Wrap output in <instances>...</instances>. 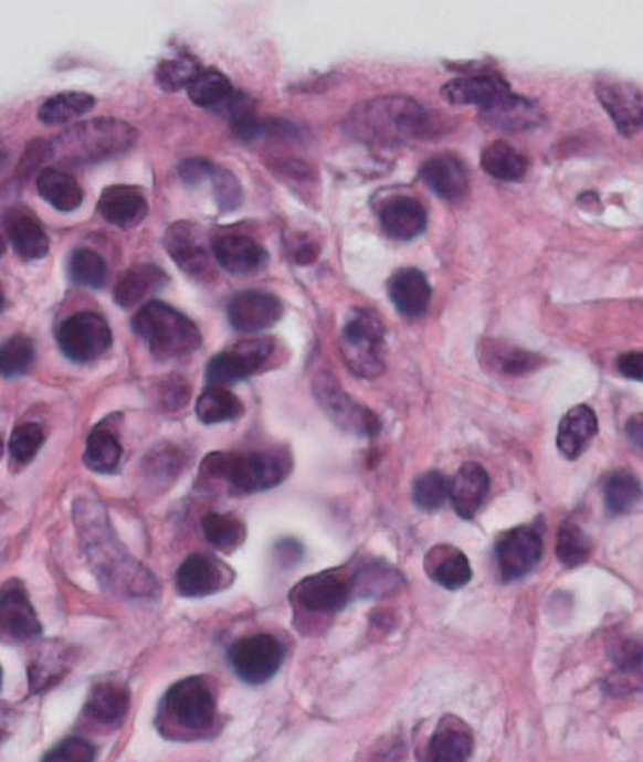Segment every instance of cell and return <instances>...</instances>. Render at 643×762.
I'll return each instance as SVG.
<instances>
[{"mask_svg":"<svg viewBox=\"0 0 643 762\" xmlns=\"http://www.w3.org/2000/svg\"><path fill=\"white\" fill-rule=\"evenodd\" d=\"M442 114L409 97H380L355 106L345 118L347 134L375 147H399L443 134Z\"/></svg>","mask_w":643,"mask_h":762,"instance_id":"6da1fadb","label":"cell"},{"mask_svg":"<svg viewBox=\"0 0 643 762\" xmlns=\"http://www.w3.org/2000/svg\"><path fill=\"white\" fill-rule=\"evenodd\" d=\"M289 470V458L277 453H210L202 461L201 478L222 481L233 494H256L280 486Z\"/></svg>","mask_w":643,"mask_h":762,"instance_id":"7a4b0ae2","label":"cell"},{"mask_svg":"<svg viewBox=\"0 0 643 762\" xmlns=\"http://www.w3.org/2000/svg\"><path fill=\"white\" fill-rule=\"evenodd\" d=\"M137 141L134 127L120 120H91L67 129L53 145L51 157L66 165H91L106 158L118 157Z\"/></svg>","mask_w":643,"mask_h":762,"instance_id":"3957f363","label":"cell"},{"mask_svg":"<svg viewBox=\"0 0 643 762\" xmlns=\"http://www.w3.org/2000/svg\"><path fill=\"white\" fill-rule=\"evenodd\" d=\"M134 329L158 360L183 359L201 347L197 324L160 300H150L135 315Z\"/></svg>","mask_w":643,"mask_h":762,"instance_id":"277c9868","label":"cell"},{"mask_svg":"<svg viewBox=\"0 0 643 762\" xmlns=\"http://www.w3.org/2000/svg\"><path fill=\"white\" fill-rule=\"evenodd\" d=\"M386 328L376 313L368 308L352 310L341 334V354L352 374L375 380L382 374Z\"/></svg>","mask_w":643,"mask_h":762,"instance_id":"5b68a950","label":"cell"},{"mask_svg":"<svg viewBox=\"0 0 643 762\" xmlns=\"http://www.w3.org/2000/svg\"><path fill=\"white\" fill-rule=\"evenodd\" d=\"M165 710L173 724L186 732H209L217 722V696L199 676L173 684L165 697Z\"/></svg>","mask_w":643,"mask_h":762,"instance_id":"8992f818","label":"cell"},{"mask_svg":"<svg viewBox=\"0 0 643 762\" xmlns=\"http://www.w3.org/2000/svg\"><path fill=\"white\" fill-rule=\"evenodd\" d=\"M315 396L326 416L349 434L375 437L382 430V422L375 412L357 403L331 374L316 378Z\"/></svg>","mask_w":643,"mask_h":762,"instance_id":"52a82bcc","label":"cell"},{"mask_svg":"<svg viewBox=\"0 0 643 762\" xmlns=\"http://www.w3.org/2000/svg\"><path fill=\"white\" fill-rule=\"evenodd\" d=\"M56 341L64 357L85 364L103 357L113 345V331L108 321L97 313H77L62 321Z\"/></svg>","mask_w":643,"mask_h":762,"instance_id":"ba28073f","label":"cell"},{"mask_svg":"<svg viewBox=\"0 0 643 762\" xmlns=\"http://www.w3.org/2000/svg\"><path fill=\"white\" fill-rule=\"evenodd\" d=\"M284 645L268 634L238 639L228 653L233 673L251 686H261L272 680L284 663Z\"/></svg>","mask_w":643,"mask_h":762,"instance_id":"9c48e42d","label":"cell"},{"mask_svg":"<svg viewBox=\"0 0 643 762\" xmlns=\"http://www.w3.org/2000/svg\"><path fill=\"white\" fill-rule=\"evenodd\" d=\"M274 351V341L270 337H256L233 345L228 351L218 352L207 368V380L210 385H232L261 370L262 364Z\"/></svg>","mask_w":643,"mask_h":762,"instance_id":"30bf717a","label":"cell"},{"mask_svg":"<svg viewBox=\"0 0 643 762\" xmlns=\"http://www.w3.org/2000/svg\"><path fill=\"white\" fill-rule=\"evenodd\" d=\"M352 580L336 570L308 575L292 591V599L305 611L320 614L341 613L352 597Z\"/></svg>","mask_w":643,"mask_h":762,"instance_id":"8fae6325","label":"cell"},{"mask_svg":"<svg viewBox=\"0 0 643 762\" xmlns=\"http://www.w3.org/2000/svg\"><path fill=\"white\" fill-rule=\"evenodd\" d=\"M204 233L191 222H176L165 233V247L188 276L207 282L214 276Z\"/></svg>","mask_w":643,"mask_h":762,"instance_id":"7c38bea8","label":"cell"},{"mask_svg":"<svg viewBox=\"0 0 643 762\" xmlns=\"http://www.w3.org/2000/svg\"><path fill=\"white\" fill-rule=\"evenodd\" d=\"M43 632L28 591L18 580L0 590V639L4 643H23L35 639Z\"/></svg>","mask_w":643,"mask_h":762,"instance_id":"4fadbf2b","label":"cell"},{"mask_svg":"<svg viewBox=\"0 0 643 762\" xmlns=\"http://www.w3.org/2000/svg\"><path fill=\"white\" fill-rule=\"evenodd\" d=\"M544 551V541L538 530L530 526H518L509 530L497 543V564L505 580H518L536 569Z\"/></svg>","mask_w":643,"mask_h":762,"instance_id":"5bb4252c","label":"cell"},{"mask_svg":"<svg viewBox=\"0 0 643 762\" xmlns=\"http://www.w3.org/2000/svg\"><path fill=\"white\" fill-rule=\"evenodd\" d=\"M599 103L603 105L614 126L626 137L643 127V93L624 82H599L595 85Z\"/></svg>","mask_w":643,"mask_h":762,"instance_id":"9a60e30c","label":"cell"},{"mask_svg":"<svg viewBox=\"0 0 643 762\" xmlns=\"http://www.w3.org/2000/svg\"><path fill=\"white\" fill-rule=\"evenodd\" d=\"M284 315V305L276 295L264 292H241L228 305V318L238 331H264Z\"/></svg>","mask_w":643,"mask_h":762,"instance_id":"2e32d148","label":"cell"},{"mask_svg":"<svg viewBox=\"0 0 643 762\" xmlns=\"http://www.w3.org/2000/svg\"><path fill=\"white\" fill-rule=\"evenodd\" d=\"M443 97L451 105H472L482 108V113L502 105L505 98L513 95L509 85L497 75H468L458 77L443 87Z\"/></svg>","mask_w":643,"mask_h":762,"instance_id":"e0dca14e","label":"cell"},{"mask_svg":"<svg viewBox=\"0 0 643 762\" xmlns=\"http://www.w3.org/2000/svg\"><path fill=\"white\" fill-rule=\"evenodd\" d=\"M474 751V735L461 718L443 717L435 726L420 762H468Z\"/></svg>","mask_w":643,"mask_h":762,"instance_id":"ac0fdd59","label":"cell"},{"mask_svg":"<svg viewBox=\"0 0 643 762\" xmlns=\"http://www.w3.org/2000/svg\"><path fill=\"white\" fill-rule=\"evenodd\" d=\"M380 224L388 237L397 241L417 240L426 232L428 214L422 202L399 194L383 202L380 209Z\"/></svg>","mask_w":643,"mask_h":762,"instance_id":"d6986e66","label":"cell"},{"mask_svg":"<svg viewBox=\"0 0 643 762\" xmlns=\"http://www.w3.org/2000/svg\"><path fill=\"white\" fill-rule=\"evenodd\" d=\"M420 178L438 197L456 201L468 191V170L461 158L450 152L435 155L420 168Z\"/></svg>","mask_w":643,"mask_h":762,"instance_id":"ffe728a7","label":"cell"},{"mask_svg":"<svg viewBox=\"0 0 643 762\" xmlns=\"http://www.w3.org/2000/svg\"><path fill=\"white\" fill-rule=\"evenodd\" d=\"M98 212L108 224L122 227V230H129V227L141 224L145 220L147 212H149V202L139 188L110 186L103 191L101 199H98Z\"/></svg>","mask_w":643,"mask_h":762,"instance_id":"44dd1931","label":"cell"},{"mask_svg":"<svg viewBox=\"0 0 643 762\" xmlns=\"http://www.w3.org/2000/svg\"><path fill=\"white\" fill-rule=\"evenodd\" d=\"M214 261L233 276H249L262 268L266 262V251L249 235H224L212 243Z\"/></svg>","mask_w":643,"mask_h":762,"instance_id":"7402d4cb","label":"cell"},{"mask_svg":"<svg viewBox=\"0 0 643 762\" xmlns=\"http://www.w3.org/2000/svg\"><path fill=\"white\" fill-rule=\"evenodd\" d=\"M8 237L14 245L15 253L22 256L23 261H41L49 254V235L45 227L31 210L23 207L8 210L7 218Z\"/></svg>","mask_w":643,"mask_h":762,"instance_id":"603a6c76","label":"cell"},{"mask_svg":"<svg viewBox=\"0 0 643 762\" xmlns=\"http://www.w3.org/2000/svg\"><path fill=\"white\" fill-rule=\"evenodd\" d=\"M176 585L183 597H207L225 585L224 564L209 554H191L176 574Z\"/></svg>","mask_w":643,"mask_h":762,"instance_id":"cb8c5ba5","label":"cell"},{"mask_svg":"<svg viewBox=\"0 0 643 762\" xmlns=\"http://www.w3.org/2000/svg\"><path fill=\"white\" fill-rule=\"evenodd\" d=\"M489 495V476L487 472L476 463L464 464L456 472L455 478L450 481L451 505L456 515L464 520H472L478 515L479 508L486 502Z\"/></svg>","mask_w":643,"mask_h":762,"instance_id":"d4e9b609","label":"cell"},{"mask_svg":"<svg viewBox=\"0 0 643 762\" xmlns=\"http://www.w3.org/2000/svg\"><path fill=\"white\" fill-rule=\"evenodd\" d=\"M389 297L401 315L420 318L430 308L432 287L420 269L403 268L389 279Z\"/></svg>","mask_w":643,"mask_h":762,"instance_id":"484cf974","label":"cell"},{"mask_svg":"<svg viewBox=\"0 0 643 762\" xmlns=\"http://www.w3.org/2000/svg\"><path fill=\"white\" fill-rule=\"evenodd\" d=\"M424 570L432 582L445 590H461L472 580L471 562L453 546H435L424 559Z\"/></svg>","mask_w":643,"mask_h":762,"instance_id":"4316f807","label":"cell"},{"mask_svg":"<svg viewBox=\"0 0 643 762\" xmlns=\"http://www.w3.org/2000/svg\"><path fill=\"white\" fill-rule=\"evenodd\" d=\"M598 434V416L595 412L591 411L590 406L586 404H578L575 409H570L565 419L559 424V434H557V447L562 455L575 461L582 455L586 447L590 445L591 440Z\"/></svg>","mask_w":643,"mask_h":762,"instance_id":"83f0119b","label":"cell"},{"mask_svg":"<svg viewBox=\"0 0 643 762\" xmlns=\"http://www.w3.org/2000/svg\"><path fill=\"white\" fill-rule=\"evenodd\" d=\"M166 284H168V276L165 269L158 268L155 264H139L129 268L118 279L114 289V299L122 308L137 307L149 295L162 289Z\"/></svg>","mask_w":643,"mask_h":762,"instance_id":"f1b7e54d","label":"cell"},{"mask_svg":"<svg viewBox=\"0 0 643 762\" xmlns=\"http://www.w3.org/2000/svg\"><path fill=\"white\" fill-rule=\"evenodd\" d=\"M129 691L120 681L103 680L98 681L91 689L89 699L85 705V710L98 724L116 726L120 724L124 717L128 715Z\"/></svg>","mask_w":643,"mask_h":762,"instance_id":"f546056e","label":"cell"},{"mask_svg":"<svg viewBox=\"0 0 643 762\" xmlns=\"http://www.w3.org/2000/svg\"><path fill=\"white\" fill-rule=\"evenodd\" d=\"M38 189L41 197L61 212H72L82 207V186L74 176L62 172L59 168H43L39 173Z\"/></svg>","mask_w":643,"mask_h":762,"instance_id":"4dcf8cb0","label":"cell"},{"mask_svg":"<svg viewBox=\"0 0 643 762\" xmlns=\"http://www.w3.org/2000/svg\"><path fill=\"white\" fill-rule=\"evenodd\" d=\"M188 91L189 98L193 100L194 105L212 108V110H222V108L228 110V106L232 105V100L235 98L232 82L214 67L201 70L189 85Z\"/></svg>","mask_w":643,"mask_h":762,"instance_id":"1f68e13d","label":"cell"},{"mask_svg":"<svg viewBox=\"0 0 643 762\" xmlns=\"http://www.w3.org/2000/svg\"><path fill=\"white\" fill-rule=\"evenodd\" d=\"M607 694L613 697L643 691V647H626L616 658V668L603 681Z\"/></svg>","mask_w":643,"mask_h":762,"instance_id":"d6a6232c","label":"cell"},{"mask_svg":"<svg viewBox=\"0 0 643 762\" xmlns=\"http://www.w3.org/2000/svg\"><path fill=\"white\" fill-rule=\"evenodd\" d=\"M83 461L97 474H113L122 461V443L113 427L97 426L91 432Z\"/></svg>","mask_w":643,"mask_h":762,"instance_id":"836d02e7","label":"cell"},{"mask_svg":"<svg viewBox=\"0 0 643 762\" xmlns=\"http://www.w3.org/2000/svg\"><path fill=\"white\" fill-rule=\"evenodd\" d=\"M95 106V97L82 91H66L54 97L46 98L39 108L38 118L45 126H62L75 120L77 116L91 113Z\"/></svg>","mask_w":643,"mask_h":762,"instance_id":"e575fe53","label":"cell"},{"mask_svg":"<svg viewBox=\"0 0 643 762\" xmlns=\"http://www.w3.org/2000/svg\"><path fill=\"white\" fill-rule=\"evenodd\" d=\"M484 120L489 121V126L502 127V129H526V127L538 126L541 120V113L536 103L528 98L510 95L505 98L502 105L495 106L487 113H482Z\"/></svg>","mask_w":643,"mask_h":762,"instance_id":"d590c367","label":"cell"},{"mask_svg":"<svg viewBox=\"0 0 643 762\" xmlns=\"http://www.w3.org/2000/svg\"><path fill=\"white\" fill-rule=\"evenodd\" d=\"M482 168L495 180L518 181L528 170V162L509 142L495 141L482 152Z\"/></svg>","mask_w":643,"mask_h":762,"instance_id":"8d00e7d4","label":"cell"},{"mask_svg":"<svg viewBox=\"0 0 643 762\" xmlns=\"http://www.w3.org/2000/svg\"><path fill=\"white\" fill-rule=\"evenodd\" d=\"M484 362L502 374L524 375L538 370L541 359L534 352L509 343H492L484 347Z\"/></svg>","mask_w":643,"mask_h":762,"instance_id":"74e56055","label":"cell"},{"mask_svg":"<svg viewBox=\"0 0 643 762\" xmlns=\"http://www.w3.org/2000/svg\"><path fill=\"white\" fill-rule=\"evenodd\" d=\"M243 414V403L225 388L207 389L197 401V419L202 424H220L240 419Z\"/></svg>","mask_w":643,"mask_h":762,"instance_id":"f35d334b","label":"cell"},{"mask_svg":"<svg viewBox=\"0 0 643 762\" xmlns=\"http://www.w3.org/2000/svg\"><path fill=\"white\" fill-rule=\"evenodd\" d=\"M201 528L210 546L225 553L245 541V526L233 515H207L202 518Z\"/></svg>","mask_w":643,"mask_h":762,"instance_id":"ab89813d","label":"cell"},{"mask_svg":"<svg viewBox=\"0 0 643 762\" xmlns=\"http://www.w3.org/2000/svg\"><path fill=\"white\" fill-rule=\"evenodd\" d=\"M643 497L640 479L630 472H616L605 486V505L611 515H624Z\"/></svg>","mask_w":643,"mask_h":762,"instance_id":"60d3db41","label":"cell"},{"mask_svg":"<svg viewBox=\"0 0 643 762\" xmlns=\"http://www.w3.org/2000/svg\"><path fill=\"white\" fill-rule=\"evenodd\" d=\"M591 541L588 533L572 520H567L559 528V536H557V557L559 561L569 567V569H577L580 564L590 559Z\"/></svg>","mask_w":643,"mask_h":762,"instance_id":"b9f144b4","label":"cell"},{"mask_svg":"<svg viewBox=\"0 0 643 762\" xmlns=\"http://www.w3.org/2000/svg\"><path fill=\"white\" fill-rule=\"evenodd\" d=\"M414 505L424 512H435L450 499V479L443 476L442 472L432 470L422 474L414 481L412 489Z\"/></svg>","mask_w":643,"mask_h":762,"instance_id":"7bdbcfd3","label":"cell"},{"mask_svg":"<svg viewBox=\"0 0 643 762\" xmlns=\"http://www.w3.org/2000/svg\"><path fill=\"white\" fill-rule=\"evenodd\" d=\"M199 72L201 66L191 54H178L158 64L157 83L165 91H180L189 87Z\"/></svg>","mask_w":643,"mask_h":762,"instance_id":"ee69618b","label":"cell"},{"mask_svg":"<svg viewBox=\"0 0 643 762\" xmlns=\"http://www.w3.org/2000/svg\"><path fill=\"white\" fill-rule=\"evenodd\" d=\"M70 274L75 284L101 289L108 276V268L101 254L91 248H77L70 261Z\"/></svg>","mask_w":643,"mask_h":762,"instance_id":"f6af8a7d","label":"cell"},{"mask_svg":"<svg viewBox=\"0 0 643 762\" xmlns=\"http://www.w3.org/2000/svg\"><path fill=\"white\" fill-rule=\"evenodd\" d=\"M35 349L30 337L14 336L0 345V374L7 378L22 375L30 370Z\"/></svg>","mask_w":643,"mask_h":762,"instance_id":"bcb514c9","label":"cell"},{"mask_svg":"<svg viewBox=\"0 0 643 762\" xmlns=\"http://www.w3.org/2000/svg\"><path fill=\"white\" fill-rule=\"evenodd\" d=\"M45 434L39 424H22L10 435V455L18 464H28L35 458L39 448L43 447Z\"/></svg>","mask_w":643,"mask_h":762,"instance_id":"7dc6e473","label":"cell"},{"mask_svg":"<svg viewBox=\"0 0 643 762\" xmlns=\"http://www.w3.org/2000/svg\"><path fill=\"white\" fill-rule=\"evenodd\" d=\"M212 186H214V199L220 209L228 212L240 207L243 201V189H241L240 180L230 170L217 168L212 173Z\"/></svg>","mask_w":643,"mask_h":762,"instance_id":"c3c4849f","label":"cell"},{"mask_svg":"<svg viewBox=\"0 0 643 762\" xmlns=\"http://www.w3.org/2000/svg\"><path fill=\"white\" fill-rule=\"evenodd\" d=\"M97 749L83 738H70L54 748L43 762H95Z\"/></svg>","mask_w":643,"mask_h":762,"instance_id":"681fc988","label":"cell"},{"mask_svg":"<svg viewBox=\"0 0 643 762\" xmlns=\"http://www.w3.org/2000/svg\"><path fill=\"white\" fill-rule=\"evenodd\" d=\"M160 396H162L165 406H168L170 411H178L181 404L188 403V383L178 375H170L160 388Z\"/></svg>","mask_w":643,"mask_h":762,"instance_id":"f907efd6","label":"cell"},{"mask_svg":"<svg viewBox=\"0 0 643 762\" xmlns=\"http://www.w3.org/2000/svg\"><path fill=\"white\" fill-rule=\"evenodd\" d=\"M214 170H217V166L210 165L209 160H204V158H189L180 166V176L188 186H197L204 178H212Z\"/></svg>","mask_w":643,"mask_h":762,"instance_id":"816d5d0a","label":"cell"},{"mask_svg":"<svg viewBox=\"0 0 643 762\" xmlns=\"http://www.w3.org/2000/svg\"><path fill=\"white\" fill-rule=\"evenodd\" d=\"M619 370L630 380L643 381V352H630L621 357Z\"/></svg>","mask_w":643,"mask_h":762,"instance_id":"f5cc1de1","label":"cell"},{"mask_svg":"<svg viewBox=\"0 0 643 762\" xmlns=\"http://www.w3.org/2000/svg\"><path fill=\"white\" fill-rule=\"evenodd\" d=\"M401 759H403V745L391 743L376 753L375 762H399Z\"/></svg>","mask_w":643,"mask_h":762,"instance_id":"db71d44e","label":"cell"},{"mask_svg":"<svg viewBox=\"0 0 643 762\" xmlns=\"http://www.w3.org/2000/svg\"><path fill=\"white\" fill-rule=\"evenodd\" d=\"M626 432H629L630 440L637 443L640 447H643V414H637L634 419L629 420V426H626Z\"/></svg>","mask_w":643,"mask_h":762,"instance_id":"11a10c76","label":"cell"},{"mask_svg":"<svg viewBox=\"0 0 643 762\" xmlns=\"http://www.w3.org/2000/svg\"><path fill=\"white\" fill-rule=\"evenodd\" d=\"M4 251H7V245H4V241H2V237H0V258H2Z\"/></svg>","mask_w":643,"mask_h":762,"instance_id":"9f6ffc18","label":"cell"},{"mask_svg":"<svg viewBox=\"0 0 643 762\" xmlns=\"http://www.w3.org/2000/svg\"><path fill=\"white\" fill-rule=\"evenodd\" d=\"M2 308H4V295L0 292V313H2Z\"/></svg>","mask_w":643,"mask_h":762,"instance_id":"6f0895ef","label":"cell"},{"mask_svg":"<svg viewBox=\"0 0 643 762\" xmlns=\"http://www.w3.org/2000/svg\"><path fill=\"white\" fill-rule=\"evenodd\" d=\"M4 162V152H0V165Z\"/></svg>","mask_w":643,"mask_h":762,"instance_id":"680465c9","label":"cell"},{"mask_svg":"<svg viewBox=\"0 0 643 762\" xmlns=\"http://www.w3.org/2000/svg\"><path fill=\"white\" fill-rule=\"evenodd\" d=\"M0 686H2V666H0Z\"/></svg>","mask_w":643,"mask_h":762,"instance_id":"91938a15","label":"cell"},{"mask_svg":"<svg viewBox=\"0 0 643 762\" xmlns=\"http://www.w3.org/2000/svg\"><path fill=\"white\" fill-rule=\"evenodd\" d=\"M0 456H2V440H0Z\"/></svg>","mask_w":643,"mask_h":762,"instance_id":"94428289","label":"cell"}]
</instances>
